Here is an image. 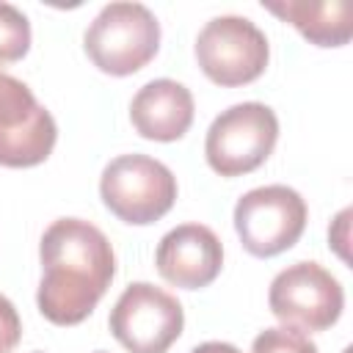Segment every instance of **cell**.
Segmentation results:
<instances>
[{"label":"cell","mask_w":353,"mask_h":353,"mask_svg":"<svg viewBox=\"0 0 353 353\" xmlns=\"http://www.w3.org/2000/svg\"><path fill=\"white\" fill-rule=\"evenodd\" d=\"M39 312L55 325L83 323L116 276V254L102 229L83 218H58L39 243Z\"/></svg>","instance_id":"cell-1"},{"label":"cell","mask_w":353,"mask_h":353,"mask_svg":"<svg viewBox=\"0 0 353 353\" xmlns=\"http://www.w3.org/2000/svg\"><path fill=\"white\" fill-rule=\"evenodd\" d=\"M83 47L105 74H135L160 47V22L143 3H108L85 28Z\"/></svg>","instance_id":"cell-2"},{"label":"cell","mask_w":353,"mask_h":353,"mask_svg":"<svg viewBox=\"0 0 353 353\" xmlns=\"http://www.w3.org/2000/svg\"><path fill=\"white\" fill-rule=\"evenodd\" d=\"M105 207L124 223L146 226L160 221L176 201V176L146 154H119L99 176Z\"/></svg>","instance_id":"cell-3"},{"label":"cell","mask_w":353,"mask_h":353,"mask_svg":"<svg viewBox=\"0 0 353 353\" xmlns=\"http://www.w3.org/2000/svg\"><path fill=\"white\" fill-rule=\"evenodd\" d=\"M279 141V119L262 102H240L212 119L204 154L215 174L240 176L259 168Z\"/></svg>","instance_id":"cell-4"},{"label":"cell","mask_w":353,"mask_h":353,"mask_svg":"<svg viewBox=\"0 0 353 353\" xmlns=\"http://www.w3.org/2000/svg\"><path fill=\"white\" fill-rule=\"evenodd\" d=\"M306 201L287 185L254 188L234 204V229L254 256H276L298 243L306 229Z\"/></svg>","instance_id":"cell-5"},{"label":"cell","mask_w":353,"mask_h":353,"mask_svg":"<svg viewBox=\"0 0 353 353\" xmlns=\"http://www.w3.org/2000/svg\"><path fill=\"white\" fill-rule=\"evenodd\" d=\"M110 334L130 353H165L182 334V303L149 281L130 284L110 309Z\"/></svg>","instance_id":"cell-6"},{"label":"cell","mask_w":353,"mask_h":353,"mask_svg":"<svg viewBox=\"0 0 353 353\" xmlns=\"http://www.w3.org/2000/svg\"><path fill=\"white\" fill-rule=\"evenodd\" d=\"M270 58L265 33L245 17L223 14L210 19L196 39V61L218 85H245L256 80Z\"/></svg>","instance_id":"cell-7"},{"label":"cell","mask_w":353,"mask_h":353,"mask_svg":"<svg viewBox=\"0 0 353 353\" xmlns=\"http://www.w3.org/2000/svg\"><path fill=\"white\" fill-rule=\"evenodd\" d=\"M268 306L273 317L298 331L331 328L345 306V292L336 276L317 262H295L276 273L268 290Z\"/></svg>","instance_id":"cell-8"},{"label":"cell","mask_w":353,"mask_h":353,"mask_svg":"<svg viewBox=\"0 0 353 353\" xmlns=\"http://www.w3.org/2000/svg\"><path fill=\"white\" fill-rule=\"evenodd\" d=\"M58 138L52 113L33 91L0 72V165L30 168L50 157Z\"/></svg>","instance_id":"cell-9"},{"label":"cell","mask_w":353,"mask_h":353,"mask_svg":"<svg viewBox=\"0 0 353 353\" xmlns=\"http://www.w3.org/2000/svg\"><path fill=\"white\" fill-rule=\"evenodd\" d=\"M157 273L182 290H199L218 279L223 265V245L204 223H182L163 234L154 251Z\"/></svg>","instance_id":"cell-10"},{"label":"cell","mask_w":353,"mask_h":353,"mask_svg":"<svg viewBox=\"0 0 353 353\" xmlns=\"http://www.w3.org/2000/svg\"><path fill=\"white\" fill-rule=\"evenodd\" d=\"M193 94L176 80L160 77L138 88L130 102V119L141 138L176 141L193 124Z\"/></svg>","instance_id":"cell-11"},{"label":"cell","mask_w":353,"mask_h":353,"mask_svg":"<svg viewBox=\"0 0 353 353\" xmlns=\"http://www.w3.org/2000/svg\"><path fill=\"white\" fill-rule=\"evenodd\" d=\"M270 14L281 17L284 22L295 25L303 39L317 47H342L353 36V11L350 3L325 0V3H306V0H268L262 3Z\"/></svg>","instance_id":"cell-12"},{"label":"cell","mask_w":353,"mask_h":353,"mask_svg":"<svg viewBox=\"0 0 353 353\" xmlns=\"http://www.w3.org/2000/svg\"><path fill=\"white\" fill-rule=\"evenodd\" d=\"M28 50H30V22H28V17L17 6L0 0V69L25 58Z\"/></svg>","instance_id":"cell-13"},{"label":"cell","mask_w":353,"mask_h":353,"mask_svg":"<svg viewBox=\"0 0 353 353\" xmlns=\"http://www.w3.org/2000/svg\"><path fill=\"white\" fill-rule=\"evenodd\" d=\"M251 353H317V345L298 328L276 325V328H265L254 339Z\"/></svg>","instance_id":"cell-14"},{"label":"cell","mask_w":353,"mask_h":353,"mask_svg":"<svg viewBox=\"0 0 353 353\" xmlns=\"http://www.w3.org/2000/svg\"><path fill=\"white\" fill-rule=\"evenodd\" d=\"M19 336H22L19 314L14 303L6 295H0V353H14V347L19 345Z\"/></svg>","instance_id":"cell-15"},{"label":"cell","mask_w":353,"mask_h":353,"mask_svg":"<svg viewBox=\"0 0 353 353\" xmlns=\"http://www.w3.org/2000/svg\"><path fill=\"white\" fill-rule=\"evenodd\" d=\"M347 218H350V210H342L339 218L334 221L336 229H328V240H331V245L336 248V254L342 259H347V251H345V243H347Z\"/></svg>","instance_id":"cell-16"},{"label":"cell","mask_w":353,"mask_h":353,"mask_svg":"<svg viewBox=\"0 0 353 353\" xmlns=\"http://www.w3.org/2000/svg\"><path fill=\"white\" fill-rule=\"evenodd\" d=\"M190 353H240V350L229 342H204V345H196Z\"/></svg>","instance_id":"cell-17"},{"label":"cell","mask_w":353,"mask_h":353,"mask_svg":"<svg viewBox=\"0 0 353 353\" xmlns=\"http://www.w3.org/2000/svg\"><path fill=\"white\" fill-rule=\"evenodd\" d=\"M94 353H108V350H94Z\"/></svg>","instance_id":"cell-18"}]
</instances>
